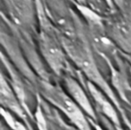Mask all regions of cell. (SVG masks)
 Returning <instances> with one entry per match:
<instances>
[{
    "label": "cell",
    "instance_id": "obj_1",
    "mask_svg": "<svg viewBox=\"0 0 131 130\" xmlns=\"http://www.w3.org/2000/svg\"><path fill=\"white\" fill-rule=\"evenodd\" d=\"M41 93L43 97L58 108L74 124L79 130H92L84 112L60 87L43 82L41 84Z\"/></svg>",
    "mask_w": 131,
    "mask_h": 130
},
{
    "label": "cell",
    "instance_id": "obj_2",
    "mask_svg": "<svg viewBox=\"0 0 131 130\" xmlns=\"http://www.w3.org/2000/svg\"><path fill=\"white\" fill-rule=\"evenodd\" d=\"M41 53L51 70L57 75H61L68 67L67 54L58 41L51 34L43 32L39 38Z\"/></svg>",
    "mask_w": 131,
    "mask_h": 130
},
{
    "label": "cell",
    "instance_id": "obj_3",
    "mask_svg": "<svg viewBox=\"0 0 131 130\" xmlns=\"http://www.w3.org/2000/svg\"><path fill=\"white\" fill-rule=\"evenodd\" d=\"M108 37L124 54H131V22L124 20L114 22L109 29Z\"/></svg>",
    "mask_w": 131,
    "mask_h": 130
},
{
    "label": "cell",
    "instance_id": "obj_4",
    "mask_svg": "<svg viewBox=\"0 0 131 130\" xmlns=\"http://www.w3.org/2000/svg\"><path fill=\"white\" fill-rule=\"evenodd\" d=\"M64 84L67 93L70 97L85 113H87L90 117L96 120V113L91 103L78 82L71 77H66L64 78Z\"/></svg>",
    "mask_w": 131,
    "mask_h": 130
},
{
    "label": "cell",
    "instance_id": "obj_5",
    "mask_svg": "<svg viewBox=\"0 0 131 130\" xmlns=\"http://www.w3.org/2000/svg\"><path fill=\"white\" fill-rule=\"evenodd\" d=\"M0 95H1V103L5 110L11 111L21 119L25 118V110L23 105L20 102L13 88L5 80L3 74L1 75L0 81Z\"/></svg>",
    "mask_w": 131,
    "mask_h": 130
},
{
    "label": "cell",
    "instance_id": "obj_6",
    "mask_svg": "<svg viewBox=\"0 0 131 130\" xmlns=\"http://www.w3.org/2000/svg\"><path fill=\"white\" fill-rule=\"evenodd\" d=\"M88 88L100 112H101L107 118H108L115 126H120L119 118L115 109L111 104L109 100L104 97L102 92L97 87L95 84L89 80L88 81Z\"/></svg>",
    "mask_w": 131,
    "mask_h": 130
},
{
    "label": "cell",
    "instance_id": "obj_7",
    "mask_svg": "<svg viewBox=\"0 0 131 130\" xmlns=\"http://www.w3.org/2000/svg\"><path fill=\"white\" fill-rule=\"evenodd\" d=\"M1 113L2 116L3 117V119L5 120V121L6 122L7 125L9 126V128L12 130H27L25 128V126L20 122H18L16 119H15L12 115L11 114V113L6 110H5L4 108H2L1 110Z\"/></svg>",
    "mask_w": 131,
    "mask_h": 130
},
{
    "label": "cell",
    "instance_id": "obj_8",
    "mask_svg": "<svg viewBox=\"0 0 131 130\" xmlns=\"http://www.w3.org/2000/svg\"><path fill=\"white\" fill-rule=\"evenodd\" d=\"M78 8L80 11L82 13V15L85 17V18L92 25V26L99 27L101 25V18L95 12H94L91 9L81 5L78 6Z\"/></svg>",
    "mask_w": 131,
    "mask_h": 130
},
{
    "label": "cell",
    "instance_id": "obj_9",
    "mask_svg": "<svg viewBox=\"0 0 131 130\" xmlns=\"http://www.w3.org/2000/svg\"><path fill=\"white\" fill-rule=\"evenodd\" d=\"M114 4H116L118 7H121L124 4V0H112Z\"/></svg>",
    "mask_w": 131,
    "mask_h": 130
},
{
    "label": "cell",
    "instance_id": "obj_10",
    "mask_svg": "<svg viewBox=\"0 0 131 130\" xmlns=\"http://www.w3.org/2000/svg\"><path fill=\"white\" fill-rule=\"evenodd\" d=\"M105 2H107V5H109L110 6H113V5H114V3H113V2H112V0H105Z\"/></svg>",
    "mask_w": 131,
    "mask_h": 130
},
{
    "label": "cell",
    "instance_id": "obj_11",
    "mask_svg": "<svg viewBox=\"0 0 131 130\" xmlns=\"http://www.w3.org/2000/svg\"><path fill=\"white\" fill-rule=\"evenodd\" d=\"M124 56H126L127 59L128 60V61L131 64V54H124Z\"/></svg>",
    "mask_w": 131,
    "mask_h": 130
},
{
    "label": "cell",
    "instance_id": "obj_12",
    "mask_svg": "<svg viewBox=\"0 0 131 130\" xmlns=\"http://www.w3.org/2000/svg\"><path fill=\"white\" fill-rule=\"evenodd\" d=\"M114 130H121V129H119V128H118V127H117V126H114Z\"/></svg>",
    "mask_w": 131,
    "mask_h": 130
},
{
    "label": "cell",
    "instance_id": "obj_13",
    "mask_svg": "<svg viewBox=\"0 0 131 130\" xmlns=\"http://www.w3.org/2000/svg\"><path fill=\"white\" fill-rule=\"evenodd\" d=\"M79 2H80V4H81V2H84V0H78Z\"/></svg>",
    "mask_w": 131,
    "mask_h": 130
}]
</instances>
